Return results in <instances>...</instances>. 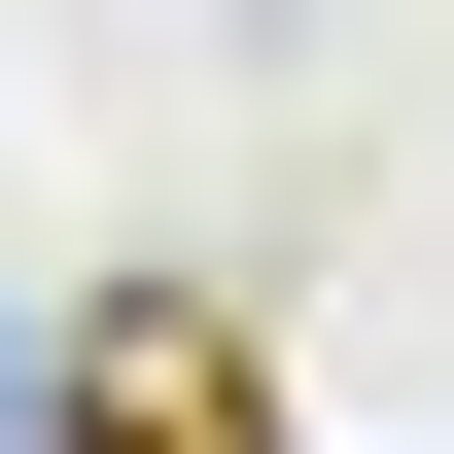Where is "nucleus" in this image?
I'll return each instance as SVG.
<instances>
[{"instance_id":"obj_1","label":"nucleus","mask_w":454,"mask_h":454,"mask_svg":"<svg viewBox=\"0 0 454 454\" xmlns=\"http://www.w3.org/2000/svg\"><path fill=\"white\" fill-rule=\"evenodd\" d=\"M35 454H315V419L245 349V280H70L35 315Z\"/></svg>"}]
</instances>
